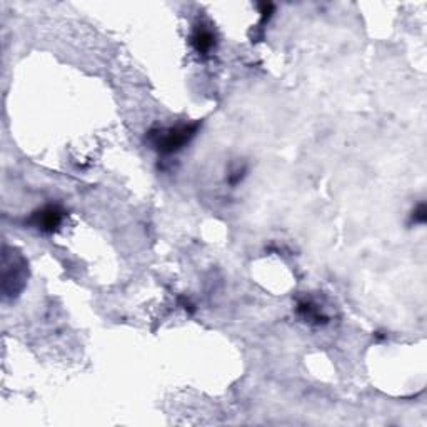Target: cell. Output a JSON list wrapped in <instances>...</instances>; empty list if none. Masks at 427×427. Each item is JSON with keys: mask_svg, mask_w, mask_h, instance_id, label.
I'll return each instance as SVG.
<instances>
[{"mask_svg": "<svg viewBox=\"0 0 427 427\" xmlns=\"http://www.w3.org/2000/svg\"><path fill=\"white\" fill-rule=\"evenodd\" d=\"M199 130V122L195 124H179L171 127H156L145 136V141L154 151L162 156H171L182 151L184 147L195 137Z\"/></svg>", "mask_w": 427, "mask_h": 427, "instance_id": "obj_1", "label": "cell"}, {"mask_svg": "<svg viewBox=\"0 0 427 427\" xmlns=\"http://www.w3.org/2000/svg\"><path fill=\"white\" fill-rule=\"evenodd\" d=\"M65 217V210L60 206H53V204H49V206H44L42 209H38L30 215L29 224L32 227H36L37 230L45 234H52L53 230L59 229V225L62 224Z\"/></svg>", "mask_w": 427, "mask_h": 427, "instance_id": "obj_2", "label": "cell"}, {"mask_svg": "<svg viewBox=\"0 0 427 427\" xmlns=\"http://www.w3.org/2000/svg\"><path fill=\"white\" fill-rule=\"evenodd\" d=\"M191 44L199 56H209L215 47V36L207 25H197L191 36Z\"/></svg>", "mask_w": 427, "mask_h": 427, "instance_id": "obj_3", "label": "cell"}, {"mask_svg": "<svg viewBox=\"0 0 427 427\" xmlns=\"http://www.w3.org/2000/svg\"><path fill=\"white\" fill-rule=\"evenodd\" d=\"M297 314L301 315L304 321L307 322H313V324H327L329 322V317H327L324 309L319 306L317 302L313 301V299H307L304 297L301 301L297 302V307H295Z\"/></svg>", "mask_w": 427, "mask_h": 427, "instance_id": "obj_4", "label": "cell"}, {"mask_svg": "<svg viewBox=\"0 0 427 427\" xmlns=\"http://www.w3.org/2000/svg\"><path fill=\"white\" fill-rule=\"evenodd\" d=\"M426 221H427L426 204H419L413 212V222L414 224H426Z\"/></svg>", "mask_w": 427, "mask_h": 427, "instance_id": "obj_5", "label": "cell"}, {"mask_svg": "<svg viewBox=\"0 0 427 427\" xmlns=\"http://www.w3.org/2000/svg\"><path fill=\"white\" fill-rule=\"evenodd\" d=\"M245 175V169L242 167V169H237V171H234L232 174L229 175V182L232 184V186H237V184L241 182L242 180V177Z\"/></svg>", "mask_w": 427, "mask_h": 427, "instance_id": "obj_6", "label": "cell"}]
</instances>
